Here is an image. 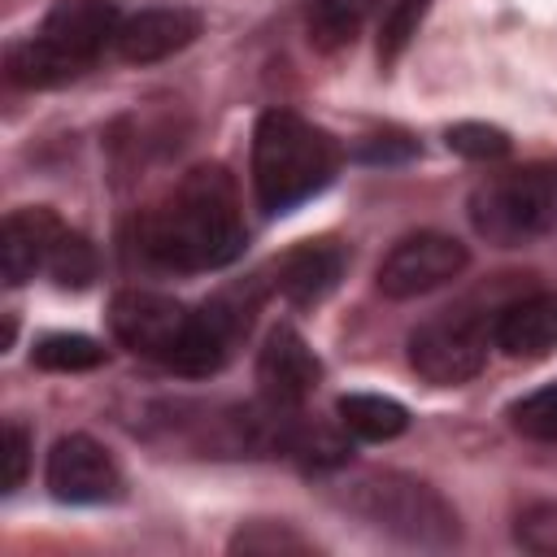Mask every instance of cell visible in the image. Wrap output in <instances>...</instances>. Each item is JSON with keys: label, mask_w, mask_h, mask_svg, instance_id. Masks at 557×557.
<instances>
[{"label": "cell", "mask_w": 557, "mask_h": 557, "mask_svg": "<svg viewBox=\"0 0 557 557\" xmlns=\"http://www.w3.org/2000/svg\"><path fill=\"white\" fill-rule=\"evenodd\" d=\"M109 331L144 361H157L187 379H209L226 366L239 331H248V313L226 300L187 309L174 296L126 287L109 305Z\"/></svg>", "instance_id": "cell-2"}, {"label": "cell", "mask_w": 557, "mask_h": 557, "mask_svg": "<svg viewBox=\"0 0 557 557\" xmlns=\"http://www.w3.org/2000/svg\"><path fill=\"white\" fill-rule=\"evenodd\" d=\"M48 492L65 505H104L122 492V474L117 461L109 457L104 444H96L91 435H61L48 453Z\"/></svg>", "instance_id": "cell-9"}, {"label": "cell", "mask_w": 557, "mask_h": 557, "mask_svg": "<svg viewBox=\"0 0 557 557\" xmlns=\"http://www.w3.org/2000/svg\"><path fill=\"white\" fill-rule=\"evenodd\" d=\"M361 157L366 161H405V157H413V139H405V135H374L370 144H361Z\"/></svg>", "instance_id": "cell-25"}, {"label": "cell", "mask_w": 557, "mask_h": 557, "mask_svg": "<svg viewBox=\"0 0 557 557\" xmlns=\"http://www.w3.org/2000/svg\"><path fill=\"white\" fill-rule=\"evenodd\" d=\"M61 231H65V222L52 209H44V205L13 209L4 218V226H0V270H4V283L22 287L39 270H48V257H52V244L61 239Z\"/></svg>", "instance_id": "cell-12"}, {"label": "cell", "mask_w": 557, "mask_h": 557, "mask_svg": "<svg viewBox=\"0 0 557 557\" xmlns=\"http://www.w3.org/2000/svg\"><path fill=\"white\" fill-rule=\"evenodd\" d=\"M322 379V361L313 357V348L300 339V331L292 326H274L257 352V383L261 396L278 409H300L309 400V392Z\"/></svg>", "instance_id": "cell-10"}, {"label": "cell", "mask_w": 557, "mask_h": 557, "mask_svg": "<svg viewBox=\"0 0 557 557\" xmlns=\"http://www.w3.org/2000/svg\"><path fill=\"white\" fill-rule=\"evenodd\" d=\"M487 361V326L470 313H440L409 331V366L435 387L470 383Z\"/></svg>", "instance_id": "cell-7"}, {"label": "cell", "mask_w": 557, "mask_h": 557, "mask_svg": "<svg viewBox=\"0 0 557 557\" xmlns=\"http://www.w3.org/2000/svg\"><path fill=\"white\" fill-rule=\"evenodd\" d=\"M370 0H313L309 4V44L318 52H339L357 39L361 22H366Z\"/></svg>", "instance_id": "cell-16"}, {"label": "cell", "mask_w": 557, "mask_h": 557, "mask_svg": "<svg viewBox=\"0 0 557 557\" xmlns=\"http://www.w3.org/2000/svg\"><path fill=\"white\" fill-rule=\"evenodd\" d=\"M122 30V13L113 0H57L44 26L4 52V74L13 87H65L83 70H91Z\"/></svg>", "instance_id": "cell-3"}, {"label": "cell", "mask_w": 557, "mask_h": 557, "mask_svg": "<svg viewBox=\"0 0 557 557\" xmlns=\"http://www.w3.org/2000/svg\"><path fill=\"white\" fill-rule=\"evenodd\" d=\"M448 148L470 157V161H492V157H505L509 152V135L500 126H487V122H457L448 126Z\"/></svg>", "instance_id": "cell-22"}, {"label": "cell", "mask_w": 557, "mask_h": 557, "mask_svg": "<svg viewBox=\"0 0 557 557\" xmlns=\"http://www.w3.org/2000/svg\"><path fill=\"white\" fill-rule=\"evenodd\" d=\"M344 274V252L335 244H300L274 265V287L292 305H318L322 296L335 292Z\"/></svg>", "instance_id": "cell-14"}, {"label": "cell", "mask_w": 557, "mask_h": 557, "mask_svg": "<svg viewBox=\"0 0 557 557\" xmlns=\"http://www.w3.org/2000/svg\"><path fill=\"white\" fill-rule=\"evenodd\" d=\"M30 357H35L39 370H52V374H78V370L104 366V348H100L91 335H70V331L44 335Z\"/></svg>", "instance_id": "cell-17"}, {"label": "cell", "mask_w": 557, "mask_h": 557, "mask_svg": "<svg viewBox=\"0 0 557 557\" xmlns=\"http://www.w3.org/2000/svg\"><path fill=\"white\" fill-rule=\"evenodd\" d=\"M335 413H339V426L357 440H370V444H383V440H396L405 426H409V413L400 400L392 396H374V392H348L335 400Z\"/></svg>", "instance_id": "cell-15"}, {"label": "cell", "mask_w": 557, "mask_h": 557, "mask_svg": "<svg viewBox=\"0 0 557 557\" xmlns=\"http://www.w3.org/2000/svg\"><path fill=\"white\" fill-rule=\"evenodd\" d=\"M339 170L335 139L292 109H270L252 131V196L265 213H287L318 196Z\"/></svg>", "instance_id": "cell-4"}, {"label": "cell", "mask_w": 557, "mask_h": 557, "mask_svg": "<svg viewBox=\"0 0 557 557\" xmlns=\"http://www.w3.org/2000/svg\"><path fill=\"white\" fill-rule=\"evenodd\" d=\"M470 222H474L479 239H487L496 248L531 244L557 222L553 183L544 174L492 178L470 196Z\"/></svg>", "instance_id": "cell-6"}, {"label": "cell", "mask_w": 557, "mask_h": 557, "mask_svg": "<svg viewBox=\"0 0 557 557\" xmlns=\"http://www.w3.org/2000/svg\"><path fill=\"white\" fill-rule=\"evenodd\" d=\"M313 544L287 522H248L231 535V553H309Z\"/></svg>", "instance_id": "cell-20"}, {"label": "cell", "mask_w": 557, "mask_h": 557, "mask_svg": "<svg viewBox=\"0 0 557 557\" xmlns=\"http://www.w3.org/2000/svg\"><path fill=\"white\" fill-rule=\"evenodd\" d=\"M131 244L144 261L178 274L231 265L248 244L235 178L222 165L187 170L161 205L139 213Z\"/></svg>", "instance_id": "cell-1"}, {"label": "cell", "mask_w": 557, "mask_h": 557, "mask_svg": "<svg viewBox=\"0 0 557 557\" xmlns=\"http://www.w3.org/2000/svg\"><path fill=\"white\" fill-rule=\"evenodd\" d=\"M26 466H30V435H26L22 422H9L4 426V492L22 487Z\"/></svg>", "instance_id": "cell-24"}, {"label": "cell", "mask_w": 557, "mask_h": 557, "mask_svg": "<svg viewBox=\"0 0 557 557\" xmlns=\"http://www.w3.org/2000/svg\"><path fill=\"white\" fill-rule=\"evenodd\" d=\"M518 544L531 553H557V505H535L518 518Z\"/></svg>", "instance_id": "cell-23"}, {"label": "cell", "mask_w": 557, "mask_h": 557, "mask_svg": "<svg viewBox=\"0 0 557 557\" xmlns=\"http://www.w3.org/2000/svg\"><path fill=\"white\" fill-rule=\"evenodd\" d=\"M335 505L370 522L374 531L413 544V548H448L461 540L457 509L422 479L400 470H357L331 483Z\"/></svg>", "instance_id": "cell-5"}, {"label": "cell", "mask_w": 557, "mask_h": 557, "mask_svg": "<svg viewBox=\"0 0 557 557\" xmlns=\"http://www.w3.org/2000/svg\"><path fill=\"white\" fill-rule=\"evenodd\" d=\"M509 422H513V431H522L527 440L557 444V383H553V387H540V392H531V396H522V400L509 409Z\"/></svg>", "instance_id": "cell-21"}, {"label": "cell", "mask_w": 557, "mask_h": 557, "mask_svg": "<svg viewBox=\"0 0 557 557\" xmlns=\"http://www.w3.org/2000/svg\"><path fill=\"white\" fill-rule=\"evenodd\" d=\"M196 35H200V13L196 9H187V4H152V9H139V13L122 17L113 52L126 65H152V61H165V57L183 52Z\"/></svg>", "instance_id": "cell-11"}, {"label": "cell", "mask_w": 557, "mask_h": 557, "mask_svg": "<svg viewBox=\"0 0 557 557\" xmlns=\"http://www.w3.org/2000/svg\"><path fill=\"white\" fill-rule=\"evenodd\" d=\"M544 178H548V183H553V187H557V170H553V174H544Z\"/></svg>", "instance_id": "cell-26"}, {"label": "cell", "mask_w": 557, "mask_h": 557, "mask_svg": "<svg viewBox=\"0 0 557 557\" xmlns=\"http://www.w3.org/2000/svg\"><path fill=\"white\" fill-rule=\"evenodd\" d=\"M470 265V248L444 231H418L405 235L400 244H392V252L379 261V292L392 300H413L426 296L444 283H453L461 270Z\"/></svg>", "instance_id": "cell-8"}, {"label": "cell", "mask_w": 557, "mask_h": 557, "mask_svg": "<svg viewBox=\"0 0 557 557\" xmlns=\"http://www.w3.org/2000/svg\"><path fill=\"white\" fill-rule=\"evenodd\" d=\"M492 344L505 357L540 361L557 348V292H531L509 300L492 322Z\"/></svg>", "instance_id": "cell-13"}, {"label": "cell", "mask_w": 557, "mask_h": 557, "mask_svg": "<svg viewBox=\"0 0 557 557\" xmlns=\"http://www.w3.org/2000/svg\"><path fill=\"white\" fill-rule=\"evenodd\" d=\"M426 9H431V0H396V4L383 13V26H379V61H383V65H392V61L409 48V39L418 35Z\"/></svg>", "instance_id": "cell-19"}, {"label": "cell", "mask_w": 557, "mask_h": 557, "mask_svg": "<svg viewBox=\"0 0 557 557\" xmlns=\"http://www.w3.org/2000/svg\"><path fill=\"white\" fill-rule=\"evenodd\" d=\"M44 274H52L61 287H87L96 278V252H91V244L78 231L65 226L61 239L52 244V257H48V270Z\"/></svg>", "instance_id": "cell-18"}]
</instances>
